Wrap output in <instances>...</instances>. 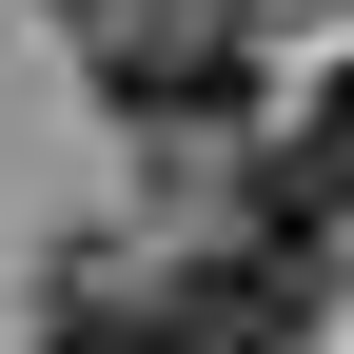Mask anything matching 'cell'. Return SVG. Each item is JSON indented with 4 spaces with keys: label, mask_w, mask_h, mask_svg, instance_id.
Returning <instances> with one entry per match:
<instances>
[{
    "label": "cell",
    "mask_w": 354,
    "mask_h": 354,
    "mask_svg": "<svg viewBox=\"0 0 354 354\" xmlns=\"http://www.w3.org/2000/svg\"><path fill=\"white\" fill-rule=\"evenodd\" d=\"M79 59H99V99L138 118V138H216V118L256 99V20L236 0H99Z\"/></svg>",
    "instance_id": "6da1fadb"
},
{
    "label": "cell",
    "mask_w": 354,
    "mask_h": 354,
    "mask_svg": "<svg viewBox=\"0 0 354 354\" xmlns=\"http://www.w3.org/2000/svg\"><path fill=\"white\" fill-rule=\"evenodd\" d=\"M335 216H354V59L276 118V158H256V236H295V256H315Z\"/></svg>",
    "instance_id": "7a4b0ae2"
},
{
    "label": "cell",
    "mask_w": 354,
    "mask_h": 354,
    "mask_svg": "<svg viewBox=\"0 0 354 354\" xmlns=\"http://www.w3.org/2000/svg\"><path fill=\"white\" fill-rule=\"evenodd\" d=\"M39 354H158V236H79L39 276Z\"/></svg>",
    "instance_id": "3957f363"
}]
</instances>
